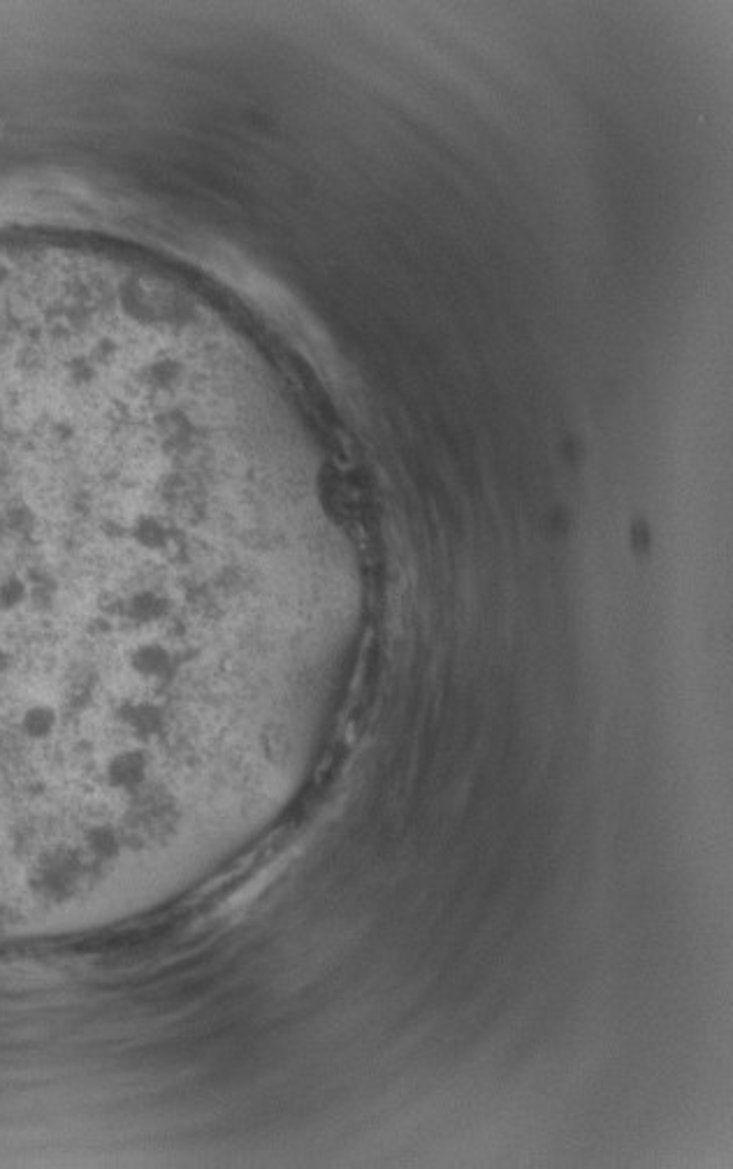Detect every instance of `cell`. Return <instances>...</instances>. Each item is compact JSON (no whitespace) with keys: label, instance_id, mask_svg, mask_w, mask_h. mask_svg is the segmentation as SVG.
Masks as SVG:
<instances>
[{"label":"cell","instance_id":"6da1fadb","mask_svg":"<svg viewBox=\"0 0 733 1169\" xmlns=\"http://www.w3.org/2000/svg\"><path fill=\"white\" fill-rule=\"evenodd\" d=\"M170 611L168 599L154 590H137L128 604H123V615L128 622L137 624V627H149V624L161 622Z\"/></svg>","mask_w":733,"mask_h":1169},{"label":"cell","instance_id":"7a4b0ae2","mask_svg":"<svg viewBox=\"0 0 733 1169\" xmlns=\"http://www.w3.org/2000/svg\"><path fill=\"white\" fill-rule=\"evenodd\" d=\"M130 539L144 550H165L170 546V527L154 513L140 511L130 522Z\"/></svg>","mask_w":733,"mask_h":1169}]
</instances>
